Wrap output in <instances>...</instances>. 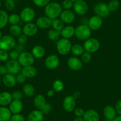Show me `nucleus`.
I'll use <instances>...</instances> for the list:
<instances>
[{
  "mask_svg": "<svg viewBox=\"0 0 121 121\" xmlns=\"http://www.w3.org/2000/svg\"><path fill=\"white\" fill-rule=\"evenodd\" d=\"M62 10L63 9L60 4L57 2H50L45 7L44 12L46 17L53 20L59 17Z\"/></svg>",
  "mask_w": 121,
  "mask_h": 121,
  "instance_id": "1",
  "label": "nucleus"
},
{
  "mask_svg": "<svg viewBox=\"0 0 121 121\" xmlns=\"http://www.w3.org/2000/svg\"><path fill=\"white\" fill-rule=\"evenodd\" d=\"M91 35V30L86 24L79 25L75 29V36L78 40L85 41L90 38Z\"/></svg>",
  "mask_w": 121,
  "mask_h": 121,
  "instance_id": "2",
  "label": "nucleus"
},
{
  "mask_svg": "<svg viewBox=\"0 0 121 121\" xmlns=\"http://www.w3.org/2000/svg\"><path fill=\"white\" fill-rule=\"evenodd\" d=\"M72 43L69 39L61 38L56 42V49L61 55H67L71 52Z\"/></svg>",
  "mask_w": 121,
  "mask_h": 121,
  "instance_id": "3",
  "label": "nucleus"
},
{
  "mask_svg": "<svg viewBox=\"0 0 121 121\" xmlns=\"http://www.w3.org/2000/svg\"><path fill=\"white\" fill-rule=\"evenodd\" d=\"M16 45V40L11 35H5L0 39V49L9 51L14 49Z\"/></svg>",
  "mask_w": 121,
  "mask_h": 121,
  "instance_id": "4",
  "label": "nucleus"
},
{
  "mask_svg": "<svg viewBox=\"0 0 121 121\" xmlns=\"http://www.w3.org/2000/svg\"><path fill=\"white\" fill-rule=\"evenodd\" d=\"M82 46L85 52L93 53L96 52L99 49L100 43L98 39L94 38H90L85 40Z\"/></svg>",
  "mask_w": 121,
  "mask_h": 121,
  "instance_id": "5",
  "label": "nucleus"
},
{
  "mask_svg": "<svg viewBox=\"0 0 121 121\" xmlns=\"http://www.w3.org/2000/svg\"><path fill=\"white\" fill-rule=\"evenodd\" d=\"M93 11L96 16L101 17L102 18L108 17L110 13L108 4L102 2L95 4L93 8Z\"/></svg>",
  "mask_w": 121,
  "mask_h": 121,
  "instance_id": "6",
  "label": "nucleus"
},
{
  "mask_svg": "<svg viewBox=\"0 0 121 121\" xmlns=\"http://www.w3.org/2000/svg\"><path fill=\"white\" fill-rule=\"evenodd\" d=\"M35 58L32 54V53L29 52H24L20 53L19 57L18 58V61L23 67L27 66L32 65L34 64Z\"/></svg>",
  "mask_w": 121,
  "mask_h": 121,
  "instance_id": "7",
  "label": "nucleus"
},
{
  "mask_svg": "<svg viewBox=\"0 0 121 121\" xmlns=\"http://www.w3.org/2000/svg\"><path fill=\"white\" fill-rule=\"evenodd\" d=\"M74 13L78 16H84L88 11V5L84 0H77L73 4Z\"/></svg>",
  "mask_w": 121,
  "mask_h": 121,
  "instance_id": "8",
  "label": "nucleus"
},
{
  "mask_svg": "<svg viewBox=\"0 0 121 121\" xmlns=\"http://www.w3.org/2000/svg\"><path fill=\"white\" fill-rule=\"evenodd\" d=\"M21 20L26 23L32 22L35 17V11L30 7L24 8L20 14Z\"/></svg>",
  "mask_w": 121,
  "mask_h": 121,
  "instance_id": "9",
  "label": "nucleus"
},
{
  "mask_svg": "<svg viewBox=\"0 0 121 121\" xmlns=\"http://www.w3.org/2000/svg\"><path fill=\"white\" fill-rule=\"evenodd\" d=\"M8 70V73L11 74L13 75H17L21 73L22 71V66L18 62V60H10L7 61L5 64Z\"/></svg>",
  "mask_w": 121,
  "mask_h": 121,
  "instance_id": "10",
  "label": "nucleus"
},
{
  "mask_svg": "<svg viewBox=\"0 0 121 121\" xmlns=\"http://www.w3.org/2000/svg\"><path fill=\"white\" fill-rule=\"evenodd\" d=\"M59 65V59L58 56L55 54L48 56L45 60V65L47 69L53 70Z\"/></svg>",
  "mask_w": 121,
  "mask_h": 121,
  "instance_id": "11",
  "label": "nucleus"
},
{
  "mask_svg": "<svg viewBox=\"0 0 121 121\" xmlns=\"http://www.w3.org/2000/svg\"><path fill=\"white\" fill-rule=\"evenodd\" d=\"M59 18L64 24H70L75 20V13L71 10H64L60 13Z\"/></svg>",
  "mask_w": 121,
  "mask_h": 121,
  "instance_id": "12",
  "label": "nucleus"
},
{
  "mask_svg": "<svg viewBox=\"0 0 121 121\" xmlns=\"http://www.w3.org/2000/svg\"><path fill=\"white\" fill-rule=\"evenodd\" d=\"M62 106L65 111L67 112H71L74 111L76 106V100L73 96H67L64 99Z\"/></svg>",
  "mask_w": 121,
  "mask_h": 121,
  "instance_id": "13",
  "label": "nucleus"
},
{
  "mask_svg": "<svg viewBox=\"0 0 121 121\" xmlns=\"http://www.w3.org/2000/svg\"><path fill=\"white\" fill-rule=\"evenodd\" d=\"M38 26L36 23H26L23 27V33L27 37H32L36 35L38 32Z\"/></svg>",
  "mask_w": 121,
  "mask_h": 121,
  "instance_id": "14",
  "label": "nucleus"
},
{
  "mask_svg": "<svg viewBox=\"0 0 121 121\" xmlns=\"http://www.w3.org/2000/svg\"><path fill=\"white\" fill-rule=\"evenodd\" d=\"M67 65L73 71H80L83 67V62L77 56L70 57L68 59Z\"/></svg>",
  "mask_w": 121,
  "mask_h": 121,
  "instance_id": "15",
  "label": "nucleus"
},
{
  "mask_svg": "<svg viewBox=\"0 0 121 121\" xmlns=\"http://www.w3.org/2000/svg\"><path fill=\"white\" fill-rule=\"evenodd\" d=\"M103 24V20L101 17L95 15L88 20V26L91 30H97L100 29Z\"/></svg>",
  "mask_w": 121,
  "mask_h": 121,
  "instance_id": "16",
  "label": "nucleus"
},
{
  "mask_svg": "<svg viewBox=\"0 0 121 121\" xmlns=\"http://www.w3.org/2000/svg\"><path fill=\"white\" fill-rule=\"evenodd\" d=\"M36 24L39 29H49L50 27L52 26V20L46 17V16H40L37 18L36 21Z\"/></svg>",
  "mask_w": 121,
  "mask_h": 121,
  "instance_id": "17",
  "label": "nucleus"
},
{
  "mask_svg": "<svg viewBox=\"0 0 121 121\" xmlns=\"http://www.w3.org/2000/svg\"><path fill=\"white\" fill-rule=\"evenodd\" d=\"M84 121H100V116L96 110L93 109L85 111L83 117Z\"/></svg>",
  "mask_w": 121,
  "mask_h": 121,
  "instance_id": "18",
  "label": "nucleus"
},
{
  "mask_svg": "<svg viewBox=\"0 0 121 121\" xmlns=\"http://www.w3.org/2000/svg\"><path fill=\"white\" fill-rule=\"evenodd\" d=\"M2 82L4 84V86L9 88L14 87L17 84L16 76L11 74H9V73H7L3 76V78H2Z\"/></svg>",
  "mask_w": 121,
  "mask_h": 121,
  "instance_id": "19",
  "label": "nucleus"
},
{
  "mask_svg": "<svg viewBox=\"0 0 121 121\" xmlns=\"http://www.w3.org/2000/svg\"><path fill=\"white\" fill-rule=\"evenodd\" d=\"M9 109L12 114L20 113L23 109V104L22 100H13L9 104Z\"/></svg>",
  "mask_w": 121,
  "mask_h": 121,
  "instance_id": "20",
  "label": "nucleus"
},
{
  "mask_svg": "<svg viewBox=\"0 0 121 121\" xmlns=\"http://www.w3.org/2000/svg\"><path fill=\"white\" fill-rule=\"evenodd\" d=\"M75 29L74 26L71 25H68L65 26L61 31H60V36L62 38L69 39L75 36Z\"/></svg>",
  "mask_w": 121,
  "mask_h": 121,
  "instance_id": "21",
  "label": "nucleus"
},
{
  "mask_svg": "<svg viewBox=\"0 0 121 121\" xmlns=\"http://www.w3.org/2000/svg\"><path fill=\"white\" fill-rule=\"evenodd\" d=\"M44 115L40 110H32L27 116V121H43Z\"/></svg>",
  "mask_w": 121,
  "mask_h": 121,
  "instance_id": "22",
  "label": "nucleus"
},
{
  "mask_svg": "<svg viewBox=\"0 0 121 121\" xmlns=\"http://www.w3.org/2000/svg\"><path fill=\"white\" fill-rule=\"evenodd\" d=\"M38 71L33 65L27 66L23 67L21 71V73L26 78H33L37 75Z\"/></svg>",
  "mask_w": 121,
  "mask_h": 121,
  "instance_id": "23",
  "label": "nucleus"
},
{
  "mask_svg": "<svg viewBox=\"0 0 121 121\" xmlns=\"http://www.w3.org/2000/svg\"><path fill=\"white\" fill-rule=\"evenodd\" d=\"M12 100V96L10 92L3 91L0 93V106H9Z\"/></svg>",
  "mask_w": 121,
  "mask_h": 121,
  "instance_id": "24",
  "label": "nucleus"
},
{
  "mask_svg": "<svg viewBox=\"0 0 121 121\" xmlns=\"http://www.w3.org/2000/svg\"><path fill=\"white\" fill-rule=\"evenodd\" d=\"M103 115L104 117L106 118V119L113 120L116 116V109L115 107L112 106L111 105H108L105 106L103 110Z\"/></svg>",
  "mask_w": 121,
  "mask_h": 121,
  "instance_id": "25",
  "label": "nucleus"
},
{
  "mask_svg": "<svg viewBox=\"0 0 121 121\" xmlns=\"http://www.w3.org/2000/svg\"><path fill=\"white\" fill-rule=\"evenodd\" d=\"M31 53L35 59H40L45 56V49L41 45H36L33 48Z\"/></svg>",
  "mask_w": 121,
  "mask_h": 121,
  "instance_id": "26",
  "label": "nucleus"
},
{
  "mask_svg": "<svg viewBox=\"0 0 121 121\" xmlns=\"http://www.w3.org/2000/svg\"><path fill=\"white\" fill-rule=\"evenodd\" d=\"M33 103L36 109L40 110L46 103V98L43 95L39 94L35 97Z\"/></svg>",
  "mask_w": 121,
  "mask_h": 121,
  "instance_id": "27",
  "label": "nucleus"
},
{
  "mask_svg": "<svg viewBox=\"0 0 121 121\" xmlns=\"http://www.w3.org/2000/svg\"><path fill=\"white\" fill-rule=\"evenodd\" d=\"M12 113L6 106L0 107V121H8L11 119Z\"/></svg>",
  "mask_w": 121,
  "mask_h": 121,
  "instance_id": "28",
  "label": "nucleus"
},
{
  "mask_svg": "<svg viewBox=\"0 0 121 121\" xmlns=\"http://www.w3.org/2000/svg\"><path fill=\"white\" fill-rule=\"evenodd\" d=\"M23 95L27 97H32L35 93V89L33 85L31 84H26L23 87Z\"/></svg>",
  "mask_w": 121,
  "mask_h": 121,
  "instance_id": "29",
  "label": "nucleus"
},
{
  "mask_svg": "<svg viewBox=\"0 0 121 121\" xmlns=\"http://www.w3.org/2000/svg\"><path fill=\"white\" fill-rule=\"evenodd\" d=\"M9 15L3 10H0V29H4L9 23Z\"/></svg>",
  "mask_w": 121,
  "mask_h": 121,
  "instance_id": "30",
  "label": "nucleus"
},
{
  "mask_svg": "<svg viewBox=\"0 0 121 121\" xmlns=\"http://www.w3.org/2000/svg\"><path fill=\"white\" fill-rule=\"evenodd\" d=\"M9 32L12 36L18 37L23 32V29L18 24L11 25L9 29Z\"/></svg>",
  "mask_w": 121,
  "mask_h": 121,
  "instance_id": "31",
  "label": "nucleus"
},
{
  "mask_svg": "<svg viewBox=\"0 0 121 121\" xmlns=\"http://www.w3.org/2000/svg\"><path fill=\"white\" fill-rule=\"evenodd\" d=\"M48 38L49 40L53 42H58L59 40V38L60 36V32H58L54 29H50L48 32Z\"/></svg>",
  "mask_w": 121,
  "mask_h": 121,
  "instance_id": "32",
  "label": "nucleus"
},
{
  "mask_svg": "<svg viewBox=\"0 0 121 121\" xmlns=\"http://www.w3.org/2000/svg\"><path fill=\"white\" fill-rule=\"evenodd\" d=\"M71 52L75 56H81V55L85 52L83 46L80 44H75L72 46Z\"/></svg>",
  "mask_w": 121,
  "mask_h": 121,
  "instance_id": "33",
  "label": "nucleus"
},
{
  "mask_svg": "<svg viewBox=\"0 0 121 121\" xmlns=\"http://www.w3.org/2000/svg\"><path fill=\"white\" fill-rule=\"evenodd\" d=\"M52 27L53 29L57 30L58 32H60L64 27V23L60 20V18H55L52 20Z\"/></svg>",
  "mask_w": 121,
  "mask_h": 121,
  "instance_id": "34",
  "label": "nucleus"
},
{
  "mask_svg": "<svg viewBox=\"0 0 121 121\" xmlns=\"http://www.w3.org/2000/svg\"><path fill=\"white\" fill-rule=\"evenodd\" d=\"M52 88L56 93H59L64 90V85L63 82L61 80L58 79L53 82V85H52Z\"/></svg>",
  "mask_w": 121,
  "mask_h": 121,
  "instance_id": "35",
  "label": "nucleus"
},
{
  "mask_svg": "<svg viewBox=\"0 0 121 121\" xmlns=\"http://www.w3.org/2000/svg\"><path fill=\"white\" fill-rule=\"evenodd\" d=\"M110 11H116L119 9L120 3L118 0H111L108 4Z\"/></svg>",
  "mask_w": 121,
  "mask_h": 121,
  "instance_id": "36",
  "label": "nucleus"
},
{
  "mask_svg": "<svg viewBox=\"0 0 121 121\" xmlns=\"http://www.w3.org/2000/svg\"><path fill=\"white\" fill-rule=\"evenodd\" d=\"M21 20L20 15L17 14H12L9 17V23L11 25L18 24Z\"/></svg>",
  "mask_w": 121,
  "mask_h": 121,
  "instance_id": "37",
  "label": "nucleus"
},
{
  "mask_svg": "<svg viewBox=\"0 0 121 121\" xmlns=\"http://www.w3.org/2000/svg\"><path fill=\"white\" fill-rule=\"evenodd\" d=\"M91 59H92L91 53H88L87 52H84L81 55V60L83 63H88L91 60Z\"/></svg>",
  "mask_w": 121,
  "mask_h": 121,
  "instance_id": "38",
  "label": "nucleus"
},
{
  "mask_svg": "<svg viewBox=\"0 0 121 121\" xmlns=\"http://www.w3.org/2000/svg\"><path fill=\"white\" fill-rule=\"evenodd\" d=\"M32 1L35 5L39 7H45L51 2V0H32Z\"/></svg>",
  "mask_w": 121,
  "mask_h": 121,
  "instance_id": "39",
  "label": "nucleus"
},
{
  "mask_svg": "<svg viewBox=\"0 0 121 121\" xmlns=\"http://www.w3.org/2000/svg\"><path fill=\"white\" fill-rule=\"evenodd\" d=\"M9 53L5 50L0 49V61L7 62L9 59Z\"/></svg>",
  "mask_w": 121,
  "mask_h": 121,
  "instance_id": "40",
  "label": "nucleus"
},
{
  "mask_svg": "<svg viewBox=\"0 0 121 121\" xmlns=\"http://www.w3.org/2000/svg\"><path fill=\"white\" fill-rule=\"evenodd\" d=\"M73 4L74 3L71 1L70 0H64L60 5L64 10H71L73 7Z\"/></svg>",
  "mask_w": 121,
  "mask_h": 121,
  "instance_id": "41",
  "label": "nucleus"
},
{
  "mask_svg": "<svg viewBox=\"0 0 121 121\" xmlns=\"http://www.w3.org/2000/svg\"><path fill=\"white\" fill-rule=\"evenodd\" d=\"M5 8L9 11H13L16 8V3L14 0H7L5 1Z\"/></svg>",
  "mask_w": 121,
  "mask_h": 121,
  "instance_id": "42",
  "label": "nucleus"
},
{
  "mask_svg": "<svg viewBox=\"0 0 121 121\" xmlns=\"http://www.w3.org/2000/svg\"><path fill=\"white\" fill-rule=\"evenodd\" d=\"M23 93L21 91L16 90L11 93L13 100H21L23 99Z\"/></svg>",
  "mask_w": 121,
  "mask_h": 121,
  "instance_id": "43",
  "label": "nucleus"
},
{
  "mask_svg": "<svg viewBox=\"0 0 121 121\" xmlns=\"http://www.w3.org/2000/svg\"><path fill=\"white\" fill-rule=\"evenodd\" d=\"M28 40V37L26 35H25L24 34H21L20 35L18 36L17 37V41L18 42V43L19 44H22V45H24L27 43Z\"/></svg>",
  "mask_w": 121,
  "mask_h": 121,
  "instance_id": "44",
  "label": "nucleus"
},
{
  "mask_svg": "<svg viewBox=\"0 0 121 121\" xmlns=\"http://www.w3.org/2000/svg\"><path fill=\"white\" fill-rule=\"evenodd\" d=\"M10 119L11 121H25L24 117L20 113L13 114Z\"/></svg>",
  "mask_w": 121,
  "mask_h": 121,
  "instance_id": "45",
  "label": "nucleus"
},
{
  "mask_svg": "<svg viewBox=\"0 0 121 121\" xmlns=\"http://www.w3.org/2000/svg\"><path fill=\"white\" fill-rule=\"evenodd\" d=\"M51 110H52V106L49 103H46L42 109L40 110V111L43 113V115H48L51 112Z\"/></svg>",
  "mask_w": 121,
  "mask_h": 121,
  "instance_id": "46",
  "label": "nucleus"
},
{
  "mask_svg": "<svg viewBox=\"0 0 121 121\" xmlns=\"http://www.w3.org/2000/svg\"><path fill=\"white\" fill-rule=\"evenodd\" d=\"M20 53L15 49H13L9 52V58L12 60H18Z\"/></svg>",
  "mask_w": 121,
  "mask_h": 121,
  "instance_id": "47",
  "label": "nucleus"
},
{
  "mask_svg": "<svg viewBox=\"0 0 121 121\" xmlns=\"http://www.w3.org/2000/svg\"><path fill=\"white\" fill-rule=\"evenodd\" d=\"M16 81H17V83L18 84H23L26 81L27 78L24 76V75L22 74L21 73H20L19 74H17L16 76Z\"/></svg>",
  "mask_w": 121,
  "mask_h": 121,
  "instance_id": "48",
  "label": "nucleus"
},
{
  "mask_svg": "<svg viewBox=\"0 0 121 121\" xmlns=\"http://www.w3.org/2000/svg\"><path fill=\"white\" fill-rule=\"evenodd\" d=\"M74 114L77 117H82L84 115L85 111L84 109L81 108H75L74 110Z\"/></svg>",
  "mask_w": 121,
  "mask_h": 121,
  "instance_id": "49",
  "label": "nucleus"
},
{
  "mask_svg": "<svg viewBox=\"0 0 121 121\" xmlns=\"http://www.w3.org/2000/svg\"><path fill=\"white\" fill-rule=\"evenodd\" d=\"M14 49L17 51L19 53H21L25 51V46H24V45H22V44H16Z\"/></svg>",
  "mask_w": 121,
  "mask_h": 121,
  "instance_id": "50",
  "label": "nucleus"
},
{
  "mask_svg": "<svg viewBox=\"0 0 121 121\" xmlns=\"http://www.w3.org/2000/svg\"><path fill=\"white\" fill-rule=\"evenodd\" d=\"M116 111L117 113H118L119 115H121V99L119 100L116 103L115 107Z\"/></svg>",
  "mask_w": 121,
  "mask_h": 121,
  "instance_id": "51",
  "label": "nucleus"
},
{
  "mask_svg": "<svg viewBox=\"0 0 121 121\" xmlns=\"http://www.w3.org/2000/svg\"><path fill=\"white\" fill-rule=\"evenodd\" d=\"M8 73L7 68L6 66L4 65H0V75H5Z\"/></svg>",
  "mask_w": 121,
  "mask_h": 121,
  "instance_id": "52",
  "label": "nucleus"
},
{
  "mask_svg": "<svg viewBox=\"0 0 121 121\" xmlns=\"http://www.w3.org/2000/svg\"><path fill=\"white\" fill-rule=\"evenodd\" d=\"M73 96L75 100L78 99L81 97V93H80V91H75V92L73 93Z\"/></svg>",
  "mask_w": 121,
  "mask_h": 121,
  "instance_id": "53",
  "label": "nucleus"
},
{
  "mask_svg": "<svg viewBox=\"0 0 121 121\" xmlns=\"http://www.w3.org/2000/svg\"><path fill=\"white\" fill-rule=\"evenodd\" d=\"M55 93V91L53 89L49 90V91H48V92H47L48 97H53V96H54Z\"/></svg>",
  "mask_w": 121,
  "mask_h": 121,
  "instance_id": "54",
  "label": "nucleus"
},
{
  "mask_svg": "<svg viewBox=\"0 0 121 121\" xmlns=\"http://www.w3.org/2000/svg\"><path fill=\"white\" fill-rule=\"evenodd\" d=\"M113 121H121V115H119V116H116L113 119Z\"/></svg>",
  "mask_w": 121,
  "mask_h": 121,
  "instance_id": "55",
  "label": "nucleus"
},
{
  "mask_svg": "<svg viewBox=\"0 0 121 121\" xmlns=\"http://www.w3.org/2000/svg\"><path fill=\"white\" fill-rule=\"evenodd\" d=\"M73 121H84V119L82 117H77L76 118H75Z\"/></svg>",
  "mask_w": 121,
  "mask_h": 121,
  "instance_id": "56",
  "label": "nucleus"
},
{
  "mask_svg": "<svg viewBox=\"0 0 121 121\" xmlns=\"http://www.w3.org/2000/svg\"><path fill=\"white\" fill-rule=\"evenodd\" d=\"M1 82H2V79H1V75H0V86H1Z\"/></svg>",
  "mask_w": 121,
  "mask_h": 121,
  "instance_id": "57",
  "label": "nucleus"
},
{
  "mask_svg": "<svg viewBox=\"0 0 121 121\" xmlns=\"http://www.w3.org/2000/svg\"><path fill=\"white\" fill-rule=\"evenodd\" d=\"M2 36H2V33L1 32V30H0V39L2 38Z\"/></svg>",
  "mask_w": 121,
  "mask_h": 121,
  "instance_id": "58",
  "label": "nucleus"
},
{
  "mask_svg": "<svg viewBox=\"0 0 121 121\" xmlns=\"http://www.w3.org/2000/svg\"><path fill=\"white\" fill-rule=\"evenodd\" d=\"M1 5H2V4H1V1L0 0V10H1Z\"/></svg>",
  "mask_w": 121,
  "mask_h": 121,
  "instance_id": "59",
  "label": "nucleus"
},
{
  "mask_svg": "<svg viewBox=\"0 0 121 121\" xmlns=\"http://www.w3.org/2000/svg\"><path fill=\"white\" fill-rule=\"evenodd\" d=\"M70 1H71L73 2V3H74V2L77 1V0H70Z\"/></svg>",
  "mask_w": 121,
  "mask_h": 121,
  "instance_id": "60",
  "label": "nucleus"
},
{
  "mask_svg": "<svg viewBox=\"0 0 121 121\" xmlns=\"http://www.w3.org/2000/svg\"><path fill=\"white\" fill-rule=\"evenodd\" d=\"M1 1H7V0H1Z\"/></svg>",
  "mask_w": 121,
  "mask_h": 121,
  "instance_id": "61",
  "label": "nucleus"
},
{
  "mask_svg": "<svg viewBox=\"0 0 121 121\" xmlns=\"http://www.w3.org/2000/svg\"><path fill=\"white\" fill-rule=\"evenodd\" d=\"M11 121V119H10L9 121Z\"/></svg>",
  "mask_w": 121,
  "mask_h": 121,
  "instance_id": "62",
  "label": "nucleus"
}]
</instances>
